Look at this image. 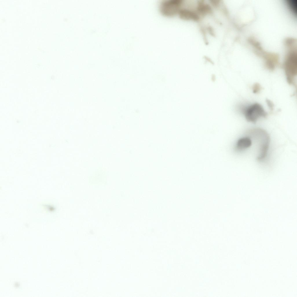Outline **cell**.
<instances>
[{
    "label": "cell",
    "instance_id": "cell-1",
    "mask_svg": "<svg viewBox=\"0 0 297 297\" xmlns=\"http://www.w3.org/2000/svg\"><path fill=\"white\" fill-rule=\"evenodd\" d=\"M183 4L181 0H165L161 2L159 10L163 15L170 17L178 14Z\"/></svg>",
    "mask_w": 297,
    "mask_h": 297
},
{
    "label": "cell",
    "instance_id": "cell-2",
    "mask_svg": "<svg viewBox=\"0 0 297 297\" xmlns=\"http://www.w3.org/2000/svg\"><path fill=\"white\" fill-rule=\"evenodd\" d=\"M243 111L246 120L253 123H255L259 118L265 117L267 115V113L262 106L258 103L246 107Z\"/></svg>",
    "mask_w": 297,
    "mask_h": 297
},
{
    "label": "cell",
    "instance_id": "cell-3",
    "mask_svg": "<svg viewBox=\"0 0 297 297\" xmlns=\"http://www.w3.org/2000/svg\"><path fill=\"white\" fill-rule=\"evenodd\" d=\"M284 69L287 82L290 84L294 85L297 74L296 59L294 57L287 59L285 63Z\"/></svg>",
    "mask_w": 297,
    "mask_h": 297
},
{
    "label": "cell",
    "instance_id": "cell-4",
    "mask_svg": "<svg viewBox=\"0 0 297 297\" xmlns=\"http://www.w3.org/2000/svg\"><path fill=\"white\" fill-rule=\"evenodd\" d=\"M178 15L180 18L185 20L197 21L200 19L199 16L196 12L186 8H182Z\"/></svg>",
    "mask_w": 297,
    "mask_h": 297
},
{
    "label": "cell",
    "instance_id": "cell-5",
    "mask_svg": "<svg viewBox=\"0 0 297 297\" xmlns=\"http://www.w3.org/2000/svg\"><path fill=\"white\" fill-rule=\"evenodd\" d=\"M252 144V141L250 138L244 137L238 141L236 145V148L239 150H245L249 147Z\"/></svg>",
    "mask_w": 297,
    "mask_h": 297
},
{
    "label": "cell",
    "instance_id": "cell-6",
    "mask_svg": "<svg viewBox=\"0 0 297 297\" xmlns=\"http://www.w3.org/2000/svg\"><path fill=\"white\" fill-rule=\"evenodd\" d=\"M196 12L200 15H204L210 13L211 11V8L208 4L203 2H200L198 4L196 8Z\"/></svg>",
    "mask_w": 297,
    "mask_h": 297
},
{
    "label": "cell",
    "instance_id": "cell-7",
    "mask_svg": "<svg viewBox=\"0 0 297 297\" xmlns=\"http://www.w3.org/2000/svg\"><path fill=\"white\" fill-rule=\"evenodd\" d=\"M261 88V86L259 83H255L252 87L253 92L254 93H256L260 91Z\"/></svg>",
    "mask_w": 297,
    "mask_h": 297
},
{
    "label": "cell",
    "instance_id": "cell-8",
    "mask_svg": "<svg viewBox=\"0 0 297 297\" xmlns=\"http://www.w3.org/2000/svg\"><path fill=\"white\" fill-rule=\"evenodd\" d=\"M266 102L270 110H273L274 108V104L272 102L268 99H266Z\"/></svg>",
    "mask_w": 297,
    "mask_h": 297
}]
</instances>
